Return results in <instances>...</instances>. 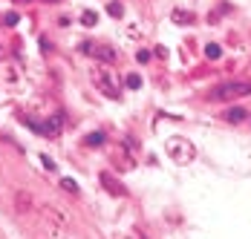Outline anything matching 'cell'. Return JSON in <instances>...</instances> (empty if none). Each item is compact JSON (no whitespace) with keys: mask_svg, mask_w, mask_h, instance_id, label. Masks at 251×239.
<instances>
[{"mask_svg":"<svg viewBox=\"0 0 251 239\" xmlns=\"http://www.w3.org/2000/svg\"><path fill=\"white\" fill-rule=\"evenodd\" d=\"M127 87H130V90H139V87H142V78H139V75H127Z\"/></svg>","mask_w":251,"mask_h":239,"instance_id":"2e32d148","label":"cell"},{"mask_svg":"<svg viewBox=\"0 0 251 239\" xmlns=\"http://www.w3.org/2000/svg\"><path fill=\"white\" fill-rule=\"evenodd\" d=\"M41 216H44V225H47L50 237H61V234L67 231V225H70L67 211H61L58 205H44V208H41Z\"/></svg>","mask_w":251,"mask_h":239,"instance_id":"3957f363","label":"cell"},{"mask_svg":"<svg viewBox=\"0 0 251 239\" xmlns=\"http://www.w3.org/2000/svg\"><path fill=\"white\" fill-rule=\"evenodd\" d=\"M61 188H64V191H67V193H73V196H75V193H78V185H75V182H73V179H61Z\"/></svg>","mask_w":251,"mask_h":239,"instance_id":"9a60e30c","label":"cell"},{"mask_svg":"<svg viewBox=\"0 0 251 239\" xmlns=\"http://www.w3.org/2000/svg\"><path fill=\"white\" fill-rule=\"evenodd\" d=\"M243 96H251V81H228V84H220L208 93L211 101H234Z\"/></svg>","mask_w":251,"mask_h":239,"instance_id":"7a4b0ae2","label":"cell"},{"mask_svg":"<svg viewBox=\"0 0 251 239\" xmlns=\"http://www.w3.org/2000/svg\"><path fill=\"white\" fill-rule=\"evenodd\" d=\"M0 58H3V47H0Z\"/></svg>","mask_w":251,"mask_h":239,"instance_id":"7402d4cb","label":"cell"},{"mask_svg":"<svg viewBox=\"0 0 251 239\" xmlns=\"http://www.w3.org/2000/svg\"><path fill=\"white\" fill-rule=\"evenodd\" d=\"M116 167H119V170H130V167H133V159L127 156V153L122 150V147L116 150Z\"/></svg>","mask_w":251,"mask_h":239,"instance_id":"30bf717a","label":"cell"},{"mask_svg":"<svg viewBox=\"0 0 251 239\" xmlns=\"http://www.w3.org/2000/svg\"><path fill=\"white\" fill-rule=\"evenodd\" d=\"M171 21H174L176 26H191L197 21V15L188 12V9H174V12H171Z\"/></svg>","mask_w":251,"mask_h":239,"instance_id":"ba28073f","label":"cell"},{"mask_svg":"<svg viewBox=\"0 0 251 239\" xmlns=\"http://www.w3.org/2000/svg\"><path fill=\"white\" fill-rule=\"evenodd\" d=\"M107 15L110 18H122L125 15V6L122 3H107Z\"/></svg>","mask_w":251,"mask_h":239,"instance_id":"5bb4252c","label":"cell"},{"mask_svg":"<svg viewBox=\"0 0 251 239\" xmlns=\"http://www.w3.org/2000/svg\"><path fill=\"white\" fill-rule=\"evenodd\" d=\"M12 3H32V0H12Z\"/></svg>","mask_w":251,"mask_h":239,"instance_id":"44dd1931","label":"cell"},{"mask_svg":"<svg viewBox=\"0 0 251 239\" xmlns=\"http://www.w3.org/2000/svg\"><path fill=\"white\" fill-rule=\"evenodd\" d=\"M3 24H6V26H15V24H18V15H15V12H9V15L3 18Z\"/></svg>","mask_w":251,"mask_h":239,"instance_id":"ac0fdd59","label":"cell"},{"mask_svg":"<svg viewBox=\"0 0 251 239\" xmlns=\"http://www.w3.org/2000/svg\"><path fill=\"white\" fill-rule=\"evenodd\" d=\"M61 127H64V116H52V119H47L41 127H38V133H44V136L55 139V136L61 133Z\"/></svg>","mask_w":251,"mask_h":239,"instance_id":"8992f818","label":"cell"},{"mask_svg":"<svg viewBox=\"0 0 251 239\" xmlns=\"http://www.w3.org/2000/svg\"><path fill=\"white\" fill-rule=\"evenodd\" d=\"M93 84H96V87H99L107 98H113V101H116V98H122L119 84L113 81V75H110L107 70H96V72H93Z\"/></svg>","mask_w":251,"mask_h":239,"instance_id":"277c9868","label":"cell"},{"mask_svg":"<svg viewBox=\"0 0 251 239\" xmlns=\"http://www.w3.org/2000/svg\"><path fill=\"white\" fill-rule=\"evenodd\" d=\"M205 58H208V61H220V58H223V47H220V44H208V47H205Z\"/></svg>","mask_w":251,"mask_h":239,"instance_id":"8fae6325","label":"cell"},{"mask_svg":"<svg viewBox=\"0 0 251 239\" xmlns=\"http://www.w3.org/2000/svg\"><path fill=\"white\" fill-rule=\"evenodd\" d=\"M81 24H84V26H96V24H99V15L87 9V12H81Z\"/></svg>","mask_w":251,"mask_h":239,"instance_id":"4fadbf2b","label":"cell"},{"mask_svg":"<svg viewBox=\"0 0 251 239\" xmlns=\"http://www.w3.org/2000/svg\"><path fill=\"white\" fill-rule=\"evenodd\" d=\"M15 208H18V214H29V211H35V199H32V193H26V191L15 193Z\"/></svg>","mask_w":251,"mask_h":239,"instance_id":"52a82bcc","label":"cell"},{"mask_svg":"<svg viewBox=\"0 0 251 239\" xmlns=\"http://www.w3.org/2000/svg\"><path fill=\"white\" fill-rule=\"evenodd\" d=\"M223 119L228 121V124H243V121L249 119V113L243 110V107H231V110H226V116Z\"/></svg>","mask_w":251,"mask_h":239,"instance_id":"9c48e42d","label":"cell"},{"mask_svg":"<svg viewBox=\"0 0 251 239\" xmlns=\"http://www.w3.org/2000/svg\"><path fill=\"white\" fill-rule=\"evenodd\" d=\"M99 179H101L104 191L110 193V196H127V188L119 182V179H116V176H113V173H101Z\"/></svg>","mask_w":251,"mask_h":239,"instance_id":"5b68a950","label":"cell"},{"mask_svg":"<svg viewBox=\"0 0 251 239\" xmlns=\"http://www.w3.org/2000/svg\"><path fill=\"white\" fill-rule=\"evenodd\" d=\"M165 150H168V156L174 159L176 165H191V162L197 159V147L188 142V139H182V136L168 139V142H165Z\"/></svg>","mask_w":251,"mask_h":239,"instance_id":"6da1fadb","label":"cell"},{"mask_svg":"<svg viewBox=\"0 0 251 239\" xmlns=\"http://www.w3.org/2000/svg\"><path fill=\"white\" fill-rule=\"evenodd\" d=\"M84 144H87V147H101V144H104V133H90V136L84 139Z\"/></svg>","mask_w":251,"mask_h":239,"instance_id":"7c38bea8","label":"cell"},{"mask_svg":"<svg viewBox=\"0 0 251 239\" xmlns=\"http://www.w3.org/2000/svg\"><path fill=\"white\" fill-rule=\"evenodd\" d=\"M156 58H168V49H165V47H156Z\"/></svg>","mask_w":251,"mask_h":239,"instance_id":"ffe728a7","label":"cell"},{"mask_svg":"<svg viewBox=\"0 0 251 239\" xmlns=\"http://www.w3.org/2000/svg\"><path fill=\"white\" fill-rule=\"evenodd\" d=\"M136 58H139V64H148V61H151V52H148V49H139Z\"/></svg>","mask_w":251,"mask_h":239,"instance_id":"e0dca14e","label":"cell"},{"mask_svg":"<svg viewBox=\"0 0 251 239\" xmlns=\"http://www.w3.org/2000/svg\"><path fill=\"white\" fill-rule=\"evenodd\" d=\"M41 165H44L47 170H55V162H52L50 156H41Z\"/></svg>","mask_w":251,"mask_h":239,"instance_id":"d6986e66","label":"cell"}]
</instances>
